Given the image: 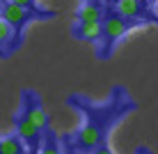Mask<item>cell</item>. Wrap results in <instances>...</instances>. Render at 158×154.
Returning a JSON list of instances; mask_svg holds the SVG:
<instances>
[{"label":"cell","mask_w":158,"mask_h":154,"mask_svg":"<svg viewBox=\"0 0 158 154\" xmlns=\"http://www.w3.org/2000/svg\"><path fill=\"white\" fill-rule=\"evenodd\" d=\"M133 28V23L126 19H122L117 12H108V14H103V19H101V30H103V35H101V39H106V51L101 53L103 58L110 53V48L115 46V44L119 39H124L126 37V32Z\"/></svg>","instance_id":"1"},{"label":"cell","mask_w":158,"mask_h":154,"mask_svg":"<svg viewBox=\"0 0 158 154\" xmlns=\"http://www.w3.org/2000/svg\"><path fill=\"white\" fill-rule=\"evenodd\" d=\"M112 12H117L122 19L131 21V23H140V21H156L158 23V16L154 14V9H149L142 0H117L112 5Z\"/></svg>","instance_id":"2"},{"label":"cell","mask_w":158,"mask_h":154,"mask_svg":"<svg viewBox=\"0 0 158 154\" xmlns=\"http://www.w3.org/2000/svg\"><path fill=\"white\" fill-rule=\"evenodd\" d=\"M103 138H106V124L103 122H87L76 136V145L85 152H92L94 147H99Z\"/></svg>","instance_id":"3"},{"label":"cell","mask_w":158,"mask_h":154,"mask_svg":"<svg viewBox=\"0 0 158 154\" xmlns=\"http://www.w3.org/2000/svg\"><path fill=\"white\" fill-rule=\"evenodd\" d=\"M23 99H28V101H25V106H23V115H25V117H28L39 131H44V129L48 126V115H46V111H44V106L39 103V99L32 95V92H25Z\"/></svg>","instance_id":"4"},{"label":"cell","mask_w":158,"mask_h":154,"mask_svg":"<svg viewBox=\"0 0 158 154\" xmlns=\"http://www.w3.org/2000/svg\"><path fill=\"white\" fill-rule=\"evenodd\" d=\"M16 136H19L25 145H30V147H37V145H39V140H41V138H39L41 131L37 129V126L32 124L25 115H21L19 122H16Z\"/></svg>","instance_id":"5"},{"label":"cell","mask_w":158,"mask_h":154,"mask_svg":"<svg viewBox=\"0 0 158 154\" xmlns=\"http://www.w3.org/2000/svg\"><path fill=\"white\" fill-rule=\"evenodd\" d=\"M0 16H2L12 28H21V25H25V21H28L30 9L28 7H19V5H14V2H7L2 9H0Z\"/></svg>","instance_id":"6"},{"label":"cell","mask_w":158,"mask_h":154,"mask_svg":"<svg viewBox=\"0 0 158 154\" xmlns=\"http://www.w3.org/2000/svg\"><path fill=\"white\" fill-rule=\"evenodd\" d=\"M73 35L80 37V39H85V42H99L101 35H103L101 21H78Z\"/></svg>","instance_id":"7"},{"label":"cell","mask_w":158,"mask_h":154,"mask_svg":"<svg viewBox=\"0 0 158 154\" xmlns=\"http://www.w3.org/2000/svg\"><path fill=\"white\" fill-rule=\"evenodd\" d=\"M103 7L101 5H96V2H85V5H80V9H78V21H101L103 19Z\"/></svg>","instance_id":"8"},{"label":"cell","mask_w":158,"mask_h":154,"mask_svg":"<svg viewBox=\"0 0 158 154\" xmlns=\"http://www.w3.org/2000/svg\"><path fill=\"white\" fill-rule=\"evenodd\" d=\"M25 143L19 136H9V138H0V154H23Z\"/></svg>","instance_id":"9"},{"label":"cell","mask_w":158,"mask_h":154,"mask_svg":"<svg viewBox=\"0 0 158 154\" xmlns=\"http://www.w3.org/2000/svg\"><path fill=\"white\" fill-rule=\"evenodd\" d=\"M14 32H16V28H12V25L0 16V48L9 46V44L14 42Z\"/></svg>","instance_id":"10"},{"label":"cell","mask_w":158,"mask_h":154,"mask_svg":"<svg viewBox=\"0 0 158 154\" xmlns=\"http://www.w3.org/2000/svg\"><path fill=\"white\" fill-rule=\"evenodd\" d=\"M39 154H62V152H60L57 143L53 138H46V140H44V145L39 147Z\"/></svg>","instance_id":"11"},{"label":"cell","mask_w":158,"mask_h":154,"mask_svg":"<svg viewBox=\"0 0 158 154\" xmlns=\"http://www.w3.org/2000/svg\"><path fill=\"white\" fill-rule=\"evenodd\" d=\"M89 154H112V150H110L108 145H103V143H101V145H99V147H94V150H92Z\"/></svg>","instance_id":"12"},{"label":"cell","mask_w":158,"mask_h":154,"mask_svg":"<svg viewBox=\"0 0 158 154\" xmlns=\"http://www.w3.org/2000/svg\"><path fill=\"white\" fill-rule=\"evenodd\" d=\"M9 2H14V5H19V7H32L35 5V0H9Z\"/></svg>","instance_id":"13"},{"label":"cell","mask_w":158,"mask_h":154,"mask_svg":"<svg viewBox=\"0 0 158 154\" xmlns=\"http://www.w3.org/2000/svg\"><path fill=\"white\" fill-rule=\"evenodd\" d=\"M142 2H144V5H147V7H154V5H156V2H158V0H142Z\"/></svg>","instance_id":"14"},{"label":"cell","mask_w":158,"mask_h":154,"mask_svg":"<svg viewBox=\"0 0 158 154\" xmlns=\"http://www.w3.org/2000/svg\"><path fill=\"white\" fill-rule=\"evenodd\" d=\"M67 154H83V152H80V150H69Z\"/></svg>","instance_id":"15"},{"label":"cell","mask_w":158,"mask_h":154,"mask_svg":"<svg viewBox=\"0 0 158 154\" xmlns=\"http://www.w3.org/2000/svg\"><path fill=\"white\" fill-rule=\"evenodd\" d=\"M106 2H110V5H115V2H117V0H106Z\"/></svg>","instance_id":"16"},{"label":"cell","mask_w":158,"mask_h":154,"mask_svg":"<svg viewBox=\"0 0 158 154\" xmlns=\"http://www.w3.org/2000/svg\"><path fill=\"white\" fill-rule=\"evenodd\" d=\"M23 154H25V152H23Z\"/></svg>","instance_id":"17"}]
</instances>
